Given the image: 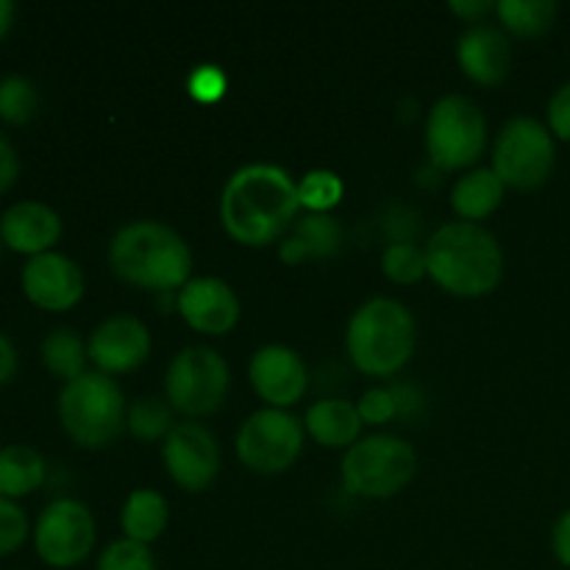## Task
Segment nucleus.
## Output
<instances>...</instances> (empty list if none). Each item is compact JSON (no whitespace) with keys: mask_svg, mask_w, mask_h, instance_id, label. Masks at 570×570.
<instances>
[{"mask_svg":"<svg viewBox=\"0 0 570 570\" xmlns=\"http://www.w3.org/2000/svg\"><path fill=\"white\" fill-rule=\"evenodd\" d=\"M39 356H42V365L65 384L78 379L81 373H87V343H83V340L78 337V332H72V328H53V332L42 340Z\"/></svg>","mask_w":570,"mask_h":570,"instance_id":"nucleus-25","label":"nucleus"},{"mask_svg":"<svg viewBox=\"0 0 570 570\" xmlns=\"http://www.w3.org/2000/svg\"><path fill=\"white\" fill-rule=\"evenodd\" d=\"M304 423L287 410L254 412L237 434V456L248 471L276 476L295 465L304 449Z\"/></svg>","mask_w":570,"mask_h":570,"instance_id":"nucleus-10","label":"nucleus"},{"mask_svg":"<svg viewBox=\"0 0 570 570\" xmlns=\"http://www.w3.org/2000/svg\"><path fill=\"white\" fill-rule=\"evenodd\" d=\"M343 178L332 170H312L298 184L301 206H306L315 215H326L328 209H334L343 200Z\"/></svg>","mask_w":570,"mask_h":570,"instance_id":"nucleus-29","label":"nucleus"},{"mask_svg":"<svg viewBox=\"0 0 570 570\" xmlns=\"http://www.w3.org/2000/svg\"><path fill=\"white\" fill-rule=\"evenodd\" d=\"M48 476L45 456L31 445H6L0 449V495L3 499H22L42 488Z\"/></svg>","mask_w":570,"mask_h":570,"instance_id":"nucleus-22","label":"nucleus"},{"mask_svg":"<svg viewBox=\"0 0 570 570\" xmlns=\"http://www.w3.org/2000/svg\"><path fill=\"white\" fill-rule=\"evenodd\" d=\"M343 243V234H340L337 220L326 215H309L289 239H284L282 245V259L295 265V262H304L306 256H328L340 248Z\"/></svg>","mask_w":570,"mask_h":570,"instance_id":"nucleus-24","label":"nucleus"},{"mask_svg":"<svg viewBox=\"0 0 570 570\" xmlns=\"http://www.w3.org/2000/svg\"><path fill=\"white\" fill-rule=\"evenodd\" d=\"M109 267L131 287L167 293L189 282L193 250L176 228L156 220H137L111 237Z\"/></svg>","mask_w":570,"mask_h":570,"instance_id":"nucleus-3","label":"nucleus"},{"mask_svg":"<svg viewBox=\"0 0 570 570\" xmlns=\"http://www.w3.org/2000/svg\"><path fill=\"white\" fill-rule=\"evenodd\" d=\"M417 345V326L401 301L371 298L354 312L345 332V348L356 371L390 379L410 365Z\"/></svg>","mask_w":570,"mask_h":570,"instance_id":"nucleus-4","label":"nucleus"},{"mask_svg":"<svg viewBox=\"0 0 570 570\" xmlns=\"http://www.w3.org/2000/svg\"><path fill=\"white\" fill-rule=\"evenodd\" d=\"M301 209L298 184L278 165H245L220 193V223L234 243L265 248L284 237Z\"/></svg>","mask_w":570,"mask_h":570,"instance_id":"nucleus-1","label":"nucleus"},{"mask_svg":"<svg viewBox=\"0 0 570 570\" xmlns=\"http://www.w3.org/2000/svg\"><path fill=\"white\" fill-rule=\"evenodd\" d=\"M0 254H3V239H0Z\"/></svg>","mask_w":570,"mask_h":570,"instance_id":"nucleus-40","label":"nucleus"},{"mask_svg":"<svg viewBox=\"0 0 570 570\" xmlns=\"http://www.w3.org/2000/svg\"><path fill=\"white\" fill-rule=\"evenodd\" d=\"M167 521H170V507L165 495L156 490H134L126 499L120 512V527L126 540L150 546L165 534Z\"/></svg>","mask_w":570,"mask_h":570,"instance_id":"nucleus-21","label":"nucleus"},{"mask_svg":"<svg viewBox=\"0 0 570 570\" xmlns=\"http://www.w3.org/2000/svg\"><path fill=\"white\" fill-rule=\"evenodd\" d=\"M504 181L493 173V167H479L465 173L451 189V206L462 223H482L493 215L504 200Z\"/></svg>","mask_w":570,"mask_h":570,"instance_id":"nucleus-20","label":"nucleus"},{"mask_svg":"<svg viewBox=\"0 0 570 570\" xmlns=\"http://www.w3.org/2000/svg\"><path fill=\"white\" fill-rule=\"evenodd\" d=\"M415 449L395 434H371L343 456V488L356 499H393L412 482Z\"/></svg>","mask_w":570,"mask_h":570,"instance_id":"nucleus-6","label":"nucleus"},{"mask_svg":"<svg viewBox=\"0 0 570 570\" xmlns=\"http://www.w3.org/2000/svg\"><path fill=\"white\" fill-rule=\"evenodd\" d=\"M426 271L456 298H482L501 284L504 250L479 223H445L426 243Z\"/></svg>","mask_w":570,"mask_h":570,"instance_id":"nucleus-2","label":"nucleus"},{"mask_svg":"<svg viewBox=\"0 0 570 570\" xmlns=\"http://www.w3.org/2000/svg\"><path fill=\"white\" fill-rule=\"evenodd\" d=\"M39 92L31 78L6 76L0 78V120L9 126H26L37 115Z\"/></svg>","mask_w":570,"mask_h":570,"instance_id":"nucleus-27","label":"nucleus"},{"mask_svg":"<svg viewBox=\"0 0 570 570\" xmlns=\"http://www.w3.org/2000/svg\"><path fill=\"white\" fill-rule=\"evenodd\" d=\"M488 148V117L465 95H445L426 117V154L440 170H468Z\"/></svg>","mask_w":570,"mask_h":570,"instance_id":"nucleus-7","label":"nucleus"},{"mask_svg":"<svg viewBox=\"0 0 570 570\" xmlns=\"http://www.w3.org/2000/svg\"><path fill=\"white\" fill-rule=\"evenodd\" d=\"M356 410H360L362 423H371V426H384V423H390L401 412L399 393H393V390H384V387H373L362 395L360 404H356Z\"/></svg>","mask_w":570,"mask_h":570,"instance_id":"nucleus-32","label":"nucleus"},{"mask_svg":"<svg viewBox=\"0 0 570 570\" xmlns=\"http://www.w3.org/2000/svg\"><path fill=\"white\" fill-rule=\"evenodd\" d=\"M226 87H228L226 72L215 65L195 67L193 76H189L187 81L189 98L198 100V104H217V100L226 95Z\"/></svg>","mask_w":570,"mask_h":570,"instance_id":"nucleus-33","label":"nucleus"},{"mask_svg":"<svg viewBox=\"0 0 570 570\" xmlns=\"http://www.w3.org/2000/svg\"><path fill=\"white\" fill-rule=\"evenodd\" d=\"M161 462L167 476L187 493H200L212 488L220 473V445L206 426L195 421H184L173 426V432L161 445Z\"/></svg>","mask_w":570,"mask_h":570,"instance_id":"nucleus-12","label":"nucleus"},{"mask_svg":"<svg viewBox=\"0 0 570 570\" xmlns=\"http://www.w3.org/2000/svg\"><path fill=\"white\" fill-rule=\"evenodd\" d=\"M176 306L178 315L193 332L209 334V337H223V334L234 332L239 315H243V304H239L232 284L215 276L189 278L178 289Z\"/></svg>","mask_w":570,"mask_h":570,"instance_id":"nucleus-14","label":"nucleus"},{"mask_svg":"<svg viewBox=\"0 0 570 570\" xmlns=\"http://www.w3.org/2000/svg\"><path fill=\"white\" fill-rule=\"evenodd\" d=\"M456 61L479 87H501L512 70L510 39L495 26H471L456 42Z\"/></svg>","mask_w":570,"mask_h":570,"instance_id":"nucleus-18","label":"nucleus"},{"mask_svg":"<svg viewBox=\"0 0 570 570\" xmlns=\"http://www.w3.org/2000/svg\"><path fill=\"white\" fill-rule=\"evenodd\" d=\"M173 406L161 399H137L128 406L126 429L142 443H154V440L167 438L173 432Z\"/></svg>","mask_w":570,"mask_h":570,"instance_id":"nucleus-26","label":"nucleus"},{"mask_svg":"<svg viewBox=\"0 0 570 570\" xmlns=\"http://www.w3.org/2000/svg\"><path fill=\"white\" fill-rule=\"evenodd\" d=\"M546 126H549L551 137L557 142H570V81L562 83L549 100V111H546Z\"/></svg>","mask_w":570,"mask_h":570,"instance_id":"nucleus-34","label":"nucleus"},{"mask_svg":"<svg viewBox=\"0 0 570 570\" xmlns=\"http://www.w3.org/2000/svg\"><path fill=\"white\" fill-rule=\"evenodd\" d=\"M451 11H454L460 20L471 22V26H482V17H488L490 11H495V3H490V0H454L451 3Z\"/></svg>","mask_w":570,"mask_h":570,"instance_id":"nucleus-37","label":"nucleus"},{"mask_svg":"<svg viewBox=\"0 0 570 570\" xmlns=\"http://www.w3.org/2000/svg\"><path fill=\"white\" fill-rule=\"evenodd\" d=\"M14 14H17V6L11 0H0V39L11 31L14 26Z\"/></svg>","mask_w":570,"mask_h":570,"instance_id":"nucleus-39","label":"nucleus"},{"mask_svg":"<svg viewBox=\"0 0 570 570\" xmlns=\"http://www.w3.org/2000/svg\"><path fill=\"white\" fill-rule=\"evenodd\" d=\"M17 373V348L3 332H0V387L6 382H11Z\"/></svg>","mask_w":570,"mask_h":570,"instance_id":"nucleus-38","label":"nucleus"},{"mask_svg":"<svg viewBox=\"0 0 570 570\" xmlns=\"http://www.w3.org/2000/svg\"><path fill=\"white\" fill-rule=\"evenodd\" d=\"M382 271L393 284H417L426 271V248L415 243H393L382 254Z\"/></svg>","mask_w":570,"mask_h":570,"instance_id":"nucleus-28","label":"nucleus"},{"mask_svg":"<svg viewBox=\"0 0 570 570\" xmlns=\"http://www.w3.org/2000/svg\"><path fill=\"white\" fill-rule=\"evenodd\" d=\"M499 22L521 39H538L554 28L560 6L554 0H501L495 3Z\"/></svg>","mask_w":570,"mask_h":570,"instance_id":"nucleus-23","label":"nucleus"},{"mask_svg":"<svg viewBox=\"0 0 570 570\" xmlns=\"http://www.w3.org/2000/svg\"><path fill=\"white\" fill-rule=\"evenodd\" d=\"M28 540V518L22 507L0 495V557H9L22 549Z\"/></svg>","mask_w":570,"mask_h":570,"instance_id":"nucleus-31","label":"nucleus"},{"mask_svg":"<svg viewBox=\"0 0 570 570\" xmlns=\"http://www.w3.org/2000/svg\"><path fill=\"white\" fill-rule=\"evenodd\" d=\"M95 570H159L148 546L134 543V540H115L106 546L104 554L98 557Z\"/></svg>","mask_w":570,"mask_h":570,"instance_id":"nucleus-30","label":"nucleus"},{"mask_svg":"<svg viewBox=\"0 0 570 570\" xmlns=\"http://www.w3.org/2000/svg\"><path fill=\"white\" fill-rule=\"evenodd\" d=\"M551 551H554L557 562L570 570V510L562 512L551 529Z\"/></svg>","mask_w":570,"mask_h":570,"instance_id":"nucleus-36","label":"nucleus"},{"mask_svg":"<svg viewBox=\"0 0 570 570\" xmlns=\"http://www.w3.org/2000/svg\"><path fill=\"white\" fill-rule=\"evenodd\" d=\"M248 379L254 384L256 395L273 410H287L295 406L309 390V371L298 351L287 345H265L250 356Z\"/></svg>","mask_w":570,"mask_h":570,"instance_id":"nucleus-16","label":"nucleus"},{"mask_svg":"<svg viewBox=\"0 0 570 570\" xmlns=\"http://www.w3.org/2000/svg\"><path fill=\"white\" fill-rule=\"evenodd\" d=\"M95 538V518L87 504L76 499H56L50 501L37 518L33 527V549L37 557L50 568H76L92 554Z\"/></svg>","mask_w":570,"mask_h":570,"instance_id":"nucleus-11","label":"nucleus"},{"mask_svg":"<svg viewBox=\"0 0 570 570\" xmlns=\"http://www.w3.org/2000/svg\"><path fill=\"white\" fill-rule=\"evenodd\" d=\"M61 217L53 206L42 200H17L0 215V239L14 254L28 259L53 250L61 239Z\"/></svg>","mask_w":570,"mask_h":570,"instance_id":"nucleus-17","label":"nucleus"},{"mask_svg":"<svg viewBox=\"0 0 570 570\" xmlns=\"http://www.w3.org/2000/svg\"><path fill=\"white\" fill-rule=\"evenodd\" d=\"M557 167V139L534 117H515L501 128L493 148V173L518 193L540 189Z\"/></svg>","mask_w":570,"mask_h":570,"instance_id":"nucleus-9","label":"nucleus"},{"mask_svg":"<svg viewBox=\"0 0 570 570\" xmlns=\"http://www.w3.org/2000/svg\"><path fill=\"white\" fill-rule=\"evenodd\" d=\"M20 282L26 298L45 312L72 309L87 289L81 267L59 250L31 256L22 267Z\"/></svg>","mask_w":570,"mask_h":570,"instance_id":"nucleus-13","label":"nucleus"},{"mask_svg":"<svg viewBox=\"0 0 570 570\" xmlns=\"http://www.w3.org/2000/svg\"><path fill=\"white\" fill-rule=\"evenodd\" d=\"M232 387V371L215 348L189 345L178 351L167 365L165 395L173 412L184 417H209L226 404Z\"/></svg>","mask_w":570,"mask_h":570,"instance_id":"nucleus-8","label":"nucleus"},{"mask_svg":"<svg viewBox=\"0 0 570 570\" xmlns=\"http://www.w3.org/2000/svg\"><path fill=\"white\" fill-rule=\"evenodd\" d=\"M59 421L67 438L81 449H106L126 429V395L111 376L87 371L61 387Z\"/></svg>","mask_w":570,"mask_h":570,"instance_id":"nucleus-5","label":"nucleus"},{"mask_svg":"<svg viewBox=\"0 0 570 570\" xmlns=\"http://www.w3.org/2000/svg\"><path fill=\"white\" fill-rule=\"evenodd\" d=\"M17 176H20V159H17V150L9 139L0 134V195L6 189L14 187Z\"/></svg>","mask_w":570,"mask_h":570,"instance_id":"nucleus-35","label":"nucleus"},{"mask_svg":"<svg viewBox=\"0 0 570 570\" xmlns=\"http://www.w3.org/2000/svg\"><path fill=\"white\" fill-rule=\"evenodd\" d=\"M89 362L106 376L142 367L150 356V332L131 315H111L89 334Z\"/></svg>","mask_w":570,"mask_h":570,"instance_id":"nucleus-15","label":"nucleus"},{"mask_svg":"<svg viewBox=\"0 0 570 570\" xmlns=\"http://www.w3.org/2000/svg\"><path fill=\"white\" fill-rule=\"evenodd\" d=\"M362 426L365 423H362L356 404L343 399L317 401L309 406L304 421L309 438L323 449H351L354 443H360Z\"/></svg>","mask_w":570,"mask_h":570,"instance_id":"nucleus-19","label":"nucleus"}]
</instances>
